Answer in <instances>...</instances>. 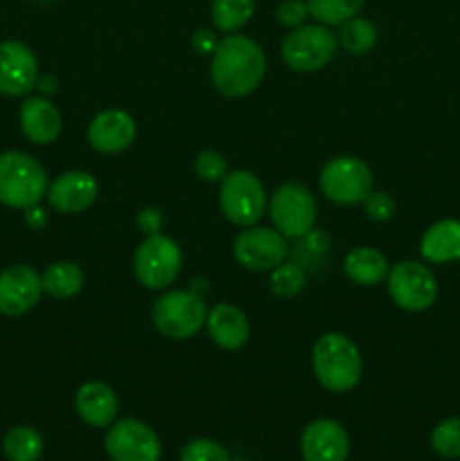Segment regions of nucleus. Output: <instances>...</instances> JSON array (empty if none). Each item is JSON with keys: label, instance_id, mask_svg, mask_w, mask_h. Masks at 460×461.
<instances>
[{"label": "nucleus", "instance_id": "obj_1", "mask_svg": "<svg viewBox=\"0 0 460 461\" xmlns=\"http://www.w3.org/2000/svg\"><path fill=\"white\" fill-rule=\"evenodd\" d=\"M264 75V50L248 36L228 34L212 52L210 79L224 97L237 99L255 93Z\"/></svg>", "mask_w": 460, "mask_h": 461}, {"label": "nucleus", "instance_id": "obj_2", "mask_svg": "<svg viewBox=\"0 0 460 461\" xmlns=\"http://www.w3.org/2000/svg\"><path fill=\"white\" fill-rule=\"evenodd\" d=\"M311 367L320 385L334 394H343L359 385L363 363L361 351L343 333H325L316 340L311 351Z\"/></svg>", "mask_w": 460, "mask_h": 461}, {"label": "nucleus", "instance_id": "obj_3", "mask_svg": "<svg viewBox=\"0 0 460 461\" xmlns=\"http://www.w3.org/2000/svg\"><path fill=\"white\" fill-rule=\"evenodd\" d=\"M48 174L36 158L25 151L0 153V203L12 210L39 205L48 194Z\"/></svg>", "mask_w": 460, "mask_h": 461}, {"label": "nucleus", "instance_id": "obj_4", "mask_svg": "<svg viewBox=\"0 0 460 461\" xmlns=\"http://www.w3.org/2000/svg\"><path fill=\"white\" fill-rule=\"evenodd\" d=\"M183 268V252L180 246L167 234H147L133 255L135 279L149 291H165Z\"/></svg>", "mask_w": 460, "mask_h": 461}, {"label": "nucleus", "instance_id": "obj_5", "mask_svg": "<svg viewBox=\"0 0 460 461\" xmlns=\"http://www.w3.org/2000/svg\"><path fill=\"white\" fill-rule=\"evenodd\" d=\"M153 327L170 340H188L206 324L207 309L192 291H170L158 297L152 311Z\"/></svg>", "mask_w": 460, "mask_h": 461}, {"label": "nucleus", "instance_id": "obj_6", "mask_svg": "<svg viewBox=\"0 0 460 461\" xmlns=\"http://www.w3.org/2000/svg\"><path fill=\"white\" fill-rule=\"evenodd\" d=\"M219 207L230 223L251 228L266 212L264 185L251 171H228V176L221 180Z\"/></svg>", "mask_w": 460, "mask_h": 461}, {"label": "nucleus", "instance_id": "obj_7", "mask_svg": "<svg viewBox=\"0 0 460 461\" xmlns=\"http://www.w3.org/2000/svg\"><path fill=\"white\" fill-rule=\"evenodd\" d=\"M320 192L336 205L363 203L373 192V171L354 156H336L320 169Z\"/></svg>", "mask_w": 460, "mask_h": 461}, {"label": "nucleus", "instance_id": "obj_8", "mask_svg": "<svg viewBox=\"0 0 460 461\" xmlns=\"http://www.w3.org/2000/svg\"><path fill=\"white\" fill-rule=\"evenodd\" d=\"M316 214H318V207H316L314 194L300 183L280 185L269 201L271 223L287 239L309 234L316 223Z\"/></svg>", "mask_w": 460, "mask_h": 461}, {"label": "nucleus", "instance_id": "obj_9", "mask_svg": "<svg viewBox=\"0 0 460 461\" xmlns=\"http://www.w3.org/2000/svg\"><path fill=\"white\" fill-rule=\"evenodd\" d=\"M336 48L338 39L325 25H300L284 36L282 59L291 70L316 72L332 61Z\"/></svg>", "mask_w": 460, "mask_h": 461}, {"label": "nucleus", "instance_id": "obj_10", "mask_svg": "<svg viewBox=\"0 0 460 461\" xmlns=\"http://www.w3.org/2000/svg\"><path fill=\"white\" fill-rule=\"evenodd\" d=\"M388 295L400 309L419 313L427 311L437 297V279L419 261L404 259L388 270Z\"/></svg>", "mask_w": 460, "mask_h": 461}, {"label": "nucleus", "instance_id": "obj_11", "mask_svg": "<svg viewBox=\"0 0 460 461\" xmlns=\"http://www.w3.org/2000/svg\"><path fill=\"white\" fill-rule=\"evenodd\" d=\"M104 448L111 461H161L162 446L156 432L138 419H120L108 426Z\"/></svg>", "mask_w": 460, "mask_h": 461}, {"label": "nucleus", "instance_id": "obj_12", "mask_svg": "<svg viewBox=\"0 0 460 461\" xmlns=\"http://www.w3.org/2000/svg\"><path fill=\"white\" fill-rule=\"evenodd\" d=\"M233 255L242 268L266 273L287 261V237H282L275 228L251 225L237 234L233 243Z\"/></svg>", "mask_w": 460, "mask_h": 461}, {"label": "nucleus", "instance_id": "obj_13", "mask_svg": "<svg viewBox=\"0 0 460 461\" xmlns=\"http://www.w3.org/2000/svg\"><path fill=\"white\" fill-rule=\"evenodd\" d=\"M39 61L30 45L9 39L0 43V95L25 97L36 88Z\"/></svg>", "mask_w": 460, "mask_h": 461}, {"label": "nucleus", "instance_id": "obj_14", "mask_svg": "<svg viewBox=\"0 0 460 461\" xmlns=\"http://www.w3.org/2000/svg\"><path fill=\"white\" fill-rule=\"evenodd\" d=\"M43 293L41 275L32 266L14 264L0 273V315L18 318L34 309Z\"/></svg>", "mask_w": 460, "mask_h": 461}, {"label": "nucleus", "instance_id": "obj_15", "mask_svg": "<svg viewBox=\"0 0 460 461\" xmlns=\"http://www.w3.org/2000/svg\"><path fill=\"white\" fill-rule=\"evenodd\" d=\"M300 453L305 461H347L350 437L345 428L334 419H314L302 430Z\"/></svg>", "mask_w": 460, "mask_h": 461}, {"label": "nucleus", "instance_id": "obj_16", "mask_svg": "<svg viewBox=\"0 0 460 461\" xmlns=\"http://www.w3.org/2000/svg\"><path fill=\"white\" fill-rule=\"evenodd\" d=\"M99 185L93 174L81 169L63 171L61 176L50 183L45 198L50 201V207L59 214H79L86 212L95 201H97Z\"/></svg>", "mask_w": 460, "mask_h": 461}, {"label": "nucleus", "instance_id": "obj_17", "mask_svg": "<svg viewBox=\"0 0 460 461\" xmlns=\"http://www.w3.org/2000/svg\"><path fill=\"white\" fill-rule=\"evenodd\" d=\"M138 126L135 120L122 108H106L90 120L86 138L97 153H122L133 144Z\"/></svg>", "mask_w": 460, "mask_h": 461}, {"label": "nucleus", "instance_id": "obj_18", "mask_svg": "<svg viewBox=\"0 0 460 461\" xmlns=\"http://www.w3.org/2000/svg\"><path fill=\"white\" fill-rule=\"evenodd\" d=\"M18 122L23 135L34 144H52L61 135V113L45 97H27L18 111Z\"/></svg>", "mask_w": 460, "mask_h": 461}, {"label": "nucleus", "instance_id": "obj_19", "mask_svg": "<svg viewBox=\"0 0 460 461\" xmlns=\"http://www.w3.org/2000/svg\"><path fill=\"white\" fill-rule=\"evenodd\" d=\"M75 408L81 421L90 428H108L117 419L120 401L111 385L102 381H90L77 390Z\"/></svg>", "mask_w": 460, "mask_h": 461}, {"label": "nucleus", "instance_id": "obj_20", "mask_svg": "<svg viewBox=\"0 0 460 461\" xmlns=\"http://www.w3.org/2000/svg\"><path fill=\"white\" fill-rule=\"evenodd\" d=\"M206 327L212 342L228 351L242 349L251 336V324H248L246 313L235 304H228V302L215 304L207 311Z\"/></svg>", "mask_w": 460, "mask_h": 461}, {"label": "nucleus", "instance_id": "obj_21", "mask_svg": "<svg viewBox=\"0 0 460 461\" xmlns=\"http://www.w3.org/2000/svg\"><path fill=\"white\" fill-rule=\"evenodd\" d=\"M419 255L428 264H446L460 259V221L445 219L433 223L419 241Z\"/></svg>", "mask_w": 460, "mask_h": 461}, {"label": "nucleus", "instance_id": "obj_22", "mask_svg": "<svg viewBox=\"0 0 460 461\" xmlns=\"http://www.w3.org/2000/svg\"><path fill=\"white\" fill-rule=\"evenodd\" d=\"M343 270L350 277V282L359 284V286H377L388 277L391 266H388L383 252H379L377 248L361 246L347 252L345 259H343Z\"/></svg>", "mask_w": 460, "mask_h": 461}, {"label": "nucleus", "instance_id": "obj_23", "mask_svg": "<svg viewBox=\"0 0 460 461\" xmlns=\"http://www.w3.org/2000/svg\"><path fill=\"white\" fill-rule=\"evenodd\" d=\"M43 293L54 300H68L75 297L84 288V270L72 261H54L41 275Z\"/></svg>", "mask_w": 460, "mask_h": 461}, {"label": "nucleus", "instance_id": "obj_24", "mask_svg": "<svg viewBox=\"0 0 460 461\" xmlns=\"http://www.w3.org/2000/svg\"><path fill=\"white\" fill-rule=\"evenodd\" d=\"M43 448V437L30 426L12 428L3 439V453L9 461H39Z\"/></svg>", "mask_w": 460, "mask_h": 461}, {"label": "nucleus", "instance_id": "obj_25", "mask_svg": "<svg viewBox=\"0 0 460 461\" xmlns=\"http://www.w3.org/2000/svg\"><path fill=\"white\" fill-rule=\"evenodd\" d=\"M336 39L347 54H365L377 43V27L368 18L352 16L345 23H341Z\"/></svg>", "mask_w": 460, "mask_h": 461}, {"label": "nucleus", "instance_id": "obj_26", "mask_svg": "<svg viewBox=\"0 0 460 461\" xmlns=\"http://www.w3.org/2000/svg\"><path fill=\"white\" fill-rule=\"evenodd\" d=\"M255 14V0H212V23L221 32H237Z\"/></svg>", "mask_w": 460, "mask_h": 461}, {"label": "nucleus", "instance_id": "obj_27", "mask_svg": "<svg viewBox=\"0 0 460 461\" xmlns=\"http://www.w3.org/2000/svg\"><path fill=\"white\" fill-rule=\"evenodd\" d=\"M363 7V0H307L309 16L320 25H341L347 18L356 16Z\"/></svg>", "mask_w": 460, "mask_h": 461}, {"label": "nucleus", "instance_id": "obj_28", "mask_svg": "<svg viewBox=\"0 0 460 461\" xmlns=\"http://www.w3.org/2000/svg\"><path fill=\"white\" fill-rule=\"evenodd\" d=\"M271 291L282 300L296 297L305 288V270L293 261H282L271 270Z\"/></svg>", "mask_w": 460, "mask_h": 461}, {"label": "nucleus", "instance_id": "obj_29", "mask_svg": "<svg viewBox=\"0 0 460 461\" xmlns=\"http://www.w3.org/2000/svg\"><path fill=\"white\" fill-rule=\"evenodd\" d=\"M431 446L440 457L458 459L460 457V417H451L437 423L431 432Z\"/></svg>", "mask_w": 460, "mask_h": 461}, {"label": "nucleus", "instance_id": "obj_30", "mask_svg": "<svg viewBox=\"0 0 460 461\" xmlns=\"http://www.w3.org/2000/svg\"><path fill=\"white\" fill-rule=\"evenodd\" d=\"M194 171L201 180L206 183H221V180L228 176V160L221 156L219 151H212V149H206L197 156L194 160Z\"/></svg>", "mask_w": 460, "mask_h": 461}, {"label": "nucleus", "instance_id": "obj_31", "mask_svg": "<svg viewBox=\"0 0 460 461\" xmlns=\"http://www.w3.org/2000/svg\"><path fill=\"white\" fill-rule=\"evenodd\" d=\"M180 461H230V455L219 441L192 439L180 450Z\"/></svg>", "mask_w": 460, "mask_h": 461}, {"label": "nucleus", "instance_id": "obj_32", "mask_svg": "<svg viewBox=\"0 0 460 461\" xmlns=\"http://www.w3.org/2000/svg\"><path fill=\"white\" fill-rule=\"evenodd\" d=\"M363 210L368 219L383 223V221L392 219V214H395V201H392L386 192H374L373 189V192L365 196Z\"/></svg>", "mask_w": 460, "mask_h": 461}, {"label": "nucleus", "instance_id": "obj_33", "mask_svg": "<svg viewBox=\"0 0 460 461\" xmlns=\"http://www.w3.org/2000/svg\"><path fill=\"white\" fill-rule=\"evenodd\" d=\"M307 16H309V9L305 0H282L275 9V18L282 27H300Z\"/></svg>", "mask_w": 460, "mask_h": 461}, {"label": "nucleus", "instance_id": "obj_34", "mask_svg": "<svg viewBox=\"0 0 460 461\" xmlns=\"http://www.w3.org/2000/svg\"><path fill=\"white\" fill-rule=\"evenodd\" d=\"M192 45H194V50H197V52L212 54L216 50V45H219V41H216L215 32H212V30H198V32H194Z\"/></svg>", "mask_w": 460, "mask_h": 461}, {"label": "nucleus", "instance_id": "obj_35", "mask_svg": "<svg viewBox=\"0 0 460 461\" xmlns=\"http://www.w3.org/2000/svg\"><path fill=\"white\" fill-rule=\"evenodd\" d=\"M138 225H140V230H143V232L156 234L158 230H161L162 219H161V214H158V210H152V207H147V210H143L138 214Z\"/></svg>", "mask_w": 460, "mask_h": 461}, {"label": "nucleus", "instance_id": "obj_36", "mask_svg": "<svg viewBox=\"0 0 460 461\" xmlns=\"http://www.w3.org/2000/svg\"><path fill=\"white\" fill-rule=\"evenodd\" d=\"M25 223L30 225L32 230H41V228H45V223H48V214H45L43 207H39V205L27 207V210H25Z\"/></svg>", "mask_w": 460, "mask_h": 461}]
</instances>
